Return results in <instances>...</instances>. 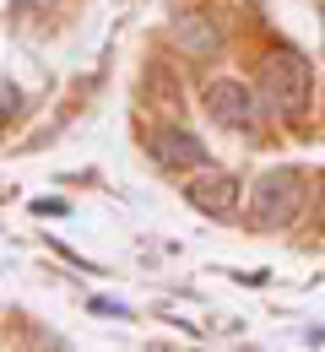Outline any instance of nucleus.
Listing matches in <instances>:
<instances>
[{
    "mask_svg": "<svg viewBox=\"0 0 325 352\" xmlns=\"http://www.w3.org/2000/svg\"><path fill=\"white\" fill-rule=\"evenodd\" d=\"M206 114L228 131H255L260 125V98L238 76H217V82H206Z\"/></svg>",
    "mask_w": 325,
    "mask_h": 352,
    "instance_id": "nucleus-3",
    "label": "nucleus"
},
{
    "mask_svg": "<svg viewBox=\"0 0 325 352\" xmlns=\"http://www.w3.org/2000/svg\"><path fill=\"white\" fill-rule=\"evenodd\" d=\"M16 6H33V11H49V6H60V0H16Z\"/></svg>",
    "mask_w": 325,
    "mask_h": 352,
    "instance_id": "nucleus-7",
    "label": "nucleus"
},
{
    "mask_svg": "<svg viewBox=\"0 0 325 352\" xmlns=\"http://www.w3.org/2000/svg\"><path fill=\"white\" fill-rule=\"evenodd\" d=\"M185 201L195 206V212H206V217L233 222V217H238V174H228V168H206V174H195L185 184Z\"/></svg>",
    "mask_w": 325,
    "mask_h": 352,
    "instance_id": "nucleus-5",
    "label": "nucleus"
},
{
    "mask_svg": "<svg viewBox=\"0 0 325 352\" xmlns=\"http://www.w3.org/2000/svg\"><path fill=\"white\" fill-rule=\"evenodd\" d=\"M249 212H255V228H287L304 212V174L298 168H266L255 195H249Z\"/></svg>",
    "mask_w": 325,
    "mask_h": 352,
    "instance_id": "nucleus-2",
    "label": "nucleus"
},
{
    "mask_svg": "<svg viewBox=\"0 0 325 352\" xmlns=\"http://www.w3.org/2000/svg\"><path fill=\"white\" fill-rule=\"evenodd\" d=\"M174 38H179V49H190V54H212V49H217V28H212L206 16H179V22H174Z\"/></svg>",
    "mask_w": 325,
    "mask_h": 352,
    "instance_id": "nucleus-6",
    "label": "nucleus"
},
{
    "mask_svg": "<svg viewBox=\"0 0 325 352\" xmlns=\"http://www.w3.org/2000/svg\"><path fill=\"white\" fill-rule=\"evenodd\" d=\"M146 152H152V163L168 168V174L206 168V141L195 131H185V125H157V131L146 135Z\"/></svg>",
    "mask_w": 325,
    "mask_h": 352,
    "instance_id": "nucleus-4",
    "label": "nucleus"
},
{
    "mask_svg": "<svg viewBox=\"0 0 325 352\" xmlns=\"http://www.w3.org/2000/svg\"><path fill=\"white\" fill-rule=\"evenodd\" d=\"M320 222H325V190H320Z\"/></svg>",
    "mask_w": 325,
    "mask_h": 352,
    "instance_id": "nucleus-8",
    "label": "nucleus"
},
{
    "mask_svg": "<svg viewBox=\"0 0 325 352\" xmlns=\"http://www.w3.org/2000/svg\"><path fill=\"white\" fill-rule=\"evenodd\" d=\"M260 103L271 114H304L309 103V60L298 49H271L266 65H260Z\"/></svg>",
    "mask_w": 325,
    "mask_h": 352,
    "instance_id": "nucleus-1",
    "label": "nucleus"
}]
</instances>
